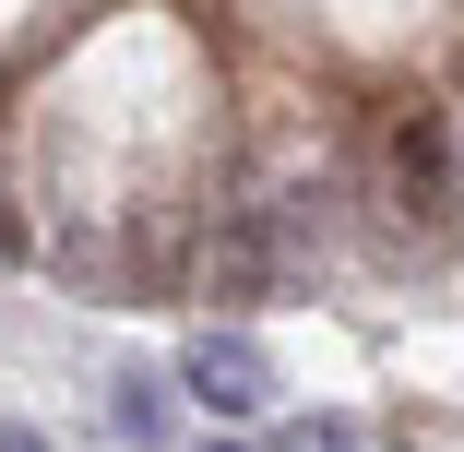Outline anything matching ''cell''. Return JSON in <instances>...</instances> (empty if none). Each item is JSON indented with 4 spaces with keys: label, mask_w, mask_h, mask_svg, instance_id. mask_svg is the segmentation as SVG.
<instances>
[{
    "label": "cell",
    "mask_w": 464,
    "mask_h": 452,
    "mask_svg": "<svg viewBox=\"0 0 464 452\" xmlns=\"http://www.w3.org/2000/svg\"><path fill=\"white\" fill-rule=\"evenodd\" d=\"M0 452H48V440H36V428H13V417H0Z\"/></svg>",
    "instance_id": "8992f818"
},
{
    "label": "cell",
    "mask_w": 464,
    "mask_h": 452,
    "mask_svg": "<svg viewBox=\"0 0 464 452\" xmlns=\"http://www.w3.org/2000/svg\"><path fill=\"white\" fill-rule=\"evenodd\" d=\"M215 452H250V440H215Z\"/></svg>",
    "instance_id": "ba28073f"
},
{
    "label": "cell",
    "mask_w": 464,
    "mask_h": 452,
    "mask_svg": "<svg viewBox=\"0 0 464 452\" xmlns=\"http://www.w3.org/2000/svg\"><path fill=\"white\" fill-rule=\"evenodd\" d=\"M274 250H286V238H274V215H262V203H238V215L215 226L203 286H215V298H262V286H274Z\"/></svg>",
    "instance_id": "7a4b0ae2"
},
{
    "label": "cell",
    "mask_w": 464,
    "mask_h": 452,
    "mask_svg": "<svg viewBox=\"0 0 464 452\" xmlns=\"http://www.w3.org/2000/svg\"><path fill=\"white\" fill-rule=\"evenodd\" d=\"M179 393H191L203 417H262V405H274V357H262V333L203 322L191 345H179Z\"/></svg>",
    "instance_id": "6da1fadb"
},
{
    "label": "cell",
    "mask_w": 464,
    "mask_h": 452,
    "mask_svg": "<svg viewBox=\"0 0 464 452\" xmlns=\"http://www.w3.org/2000/svg\"><path fill=\"white\" fill-rule=\"evenodd\" d=\"M0 262H24V226H13V215H0Z\"/></svg>",
    "instance_id": "52a82bcc"
},
{
    "label": "cell",
    "mask_w": 464,
    "mask_h": 452,
    "mask_svg": "<svg viewBox=\"0 0 464 452\" xmlns=\"http://www.w3.org/2000/svg\"><path fill=\"white\" fill-rule=\"evenodd\" d=\"M274 452H357V417H286Z\"/></svg>",
    "instance_id": "5b68a950"
},
{
    "label": "cell",
    "mask_w": 464,
    "mask_h": 452,
    "mask_svg": "<svg viewBox=\"0 0 464 452\" xmlns=\"http://www.w3.org/2000/svg\"><path fill=\"white\" fill-rule=\"evenodd\" d=\"M108 428H120L131 452H155V440L179 428V381H167V370H108Z\"/></svg>",
    "instance_id": "277c9868"
},
{
    "label": "cell",
    "mask_w": 464,
    "mask_h": 452,
    "mask_svg": "<svg viewBox=\"0 0 464 452\" xmlns=\"http://www.w3.org/2000/svg\"><path fill=\"white\" fill-rule=\"evenodd\" d=\"M393 203H452V131L429 108L393 120Z\"/></svg>",
    "instance_id": "3957f363"
}]
</instances>
